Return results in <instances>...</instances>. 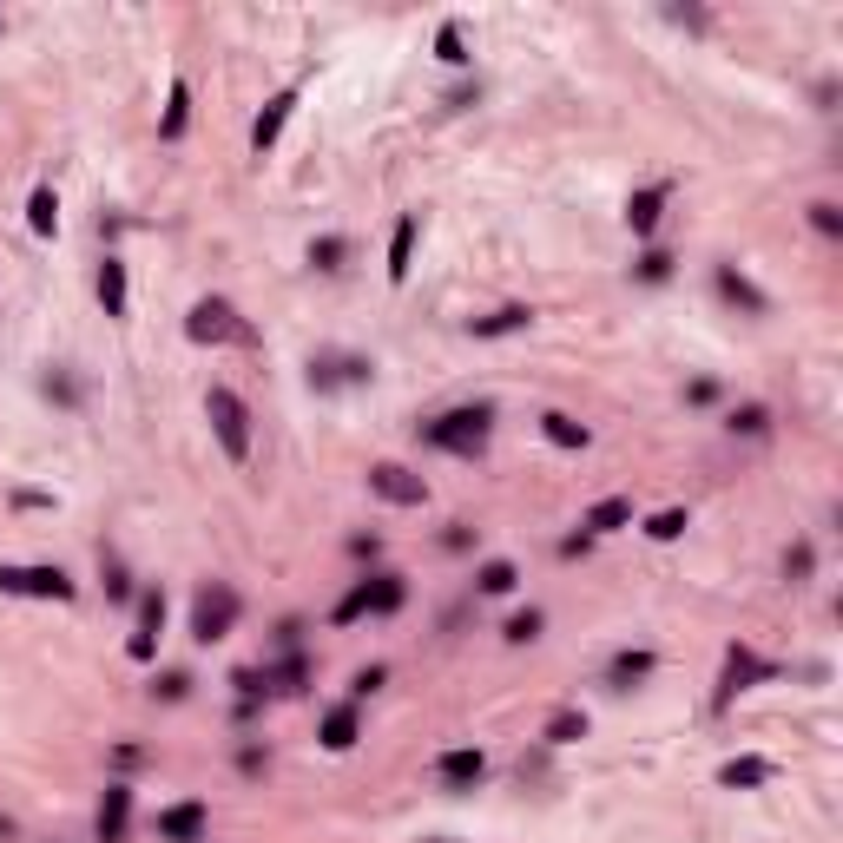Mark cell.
<instances>
[{"label":"cell","mask_w":843,"mask_h":843,"mask_svg":"<svg viewBox=\"0 0 843 843\" xmlns=\"http://www.w3.org/2000/svg\"><path fill=\"white\" fill-rule=\"evenodd\" d=\"M159 633H165V593L152 587V593H139V633L126 639V653L152 659V653H159Z\"/></svg>","instance_id":"ba28073f"},{"label":"cell","mask_w":843,"mask_h":843,"mask_svg":"<svg viewBox=\"0 0 843 843\" xmlns=\"http://www.w3.org/2000/svg\"><path fill=\"white\" fill-rule=\"evenodd\" d=\"M376 369L363 363V356H317L310 363V389H343V382H369Z\"/></svg>","instance_id":"7c38bea8"},{"label":"cell","mask_w":843,"mask_h":843,"mask_svg":"<svg viewBox=\"0 0 843 843\" xmlns=\"http://www.w3.org/2000/svg\"><path fill=\"white\" fill-rule=\"evenodd\" d=\"M501 633H508L514 646H527V639H541V613H534V606H527V613H514V620L501 626Z\"/></svg>","instance_id":"836d02e7"},{"label":"cell","mask_w":843,"mask_h":843,"mask_svg":"<svg viewBox=\"0 0 843 843\" xmlns=\"http://www.w3.org/2000/svg\"><path fill=\"white\" fill-rule=\"evenodd\" d=\"M363 600H369V613H396V606H402V573H376V580H363Z\"/></svg>","instance_id":"d4e9b609"},{"label":"cell","mask_w":843,"mask_h":843,"mask_svg":"<svg viewBox=\"0 0 843 843\" xmlns=\"http://www.w3.org/2000/svg\"><path fill=\"white\" fill-rule=\"evenodd\" d=\"M369 488H376L389 508H422V501H429V481L409 475V468H396V462H376V468H369Z\"/></svg>","instance_id":"5b68a950"},{"label":"cell","mask_w":843,"mask_h":843,"mask_svg":"<svg viewBox=\"0 0 843 843\" xmlns=\"http://www.w3.org/2000/svg\"><path fill=\"white\" fill-rule=\"evenodd\" d=\"M343 257H350V238H317L310 244V264H317V271H343Z\"/></svg>","instance_id":"4dcf8cb0"},{"label":"cell","mask_w":843,"mask_h":843,"mask_svg":"<svg viewBox=\"0 0 843 843\" xmlns=\"http://www.w3.org/2000/svg\"><path fill=\"white\" fill-rule=\"evenodd\" d=\"M382 679H389V672H382V666H363V672H356V679H350V705H356V699H369V692H376Z\"/></svg>","instance_id":"74e56055"},{"label":"cell","mask_w":843,"mask_h":843,"mask_svg":"<svg viewBox=\"0 0 843 843\" xmlns=\"http://www.w3.org/2000/svg\"><path fill=\"white\" fill-rule=\"evenodd\" d=\"M47 396H60V402H80V389H73L66 376H47Z\"/></svg>","instance_id":"7bdbcfd3"},{"label":"cell","mask_w":843,"mask_h":843,"mask_svg":"<svg viewBox=\"0 0 843 843\" xmlns=\"http://www.w3.org/2000/svg\"><path fill=\"white\" fill-rule=\"evenodd\" d=\"M27 231H33V238H53V231H60V198H53V185H33V198H27Z\"/></svg>","instance_id":"d6986e66"},{"label":"cell","mask_w":843,"mask_h":843,"mask_svg":"<svg viewBox=\"0 0 843 843\" xmlns=\"http://www.w3.org/2000/svg\"><path fill=\"white\" fill-rule=\"evenodd\" d=\"M99 303H106V317H126V264L119 257L99 264Z\"/></svg>","instance_id":"44dd1931"},{"label":"cell","mask_w":843,"mask_h":843,"mask_svg":"<svg viewBox=\"0 0 843 843\" xmlns=\"http://www.w3.org/2000/svg\"><path fill=\"white\" fill-rule=\"evenodd\" d=\"M488 422H494L488 402H475V409H448V415H435V422H422V442L448 448V455H481V448H488Z\"/></svg>","instance_id":"6da1fadb"},{"label":"cell","mask_w":843,"mask_h":843,"mask_svg":"<svg viewBox=\"0 0 843 843\" xmlns=\"http://www.w3.org/2000/svg\"><path fill=\"white\" fill-rule=\"evenodd\" d=\"M409 257H415V211H402L396 231H389V284L409 277Z\"/></svg>","instance_id":"ac0fdd59"},{"label":"cell","mask_w":843,"mask_h":843,"mask_svg":"<svg viewBox=\"0 0 843 843\" xmlns=\"http://www.w3.org/2000/svg\"><path fill=\"white\" fill-rule=\"evenodd\" d=\"M488 778V758H481V745H455L435 758V784L442 791H475V784Z\"/></svg>","instance_id":"8992f818"},{"label":"cell","mask_w":843,"mask_h":843,"mask_svg":"<svg viewBox=\"0 0 843 843\" xmlns=\"http://www.w3.org/2000/svg\"><path fill=\"white\" fill-rule=\"evenodd\" d=\"M666 198H672V185H646V191H633V198H626V224H633V238H653V231H659V211H666Z\"/></svg>","instance_id":"4fadbf2b"},{"label":"cell","mask_w":843,"mask_h":843,"mask_svg":"<svg viewBox=\"0 0 843 843\" xmlns=\"http://www.w3.org/2000/svg\"><path fill=\"white\" fill-rule=\"evenodd\" d=\"M685 527H692V521H685V508H659L653 521H646V534H653V541H679Z\"/></svg>","instance_id":"1f68e13d"},{"label":"cell","mask_w":843,"mask_h":843,"mask_svg":"<svg viewBox=\"0 0 843 843\" xmlns=\"http://www.w3.org/2000/svg\"><path fill=\"white\" fill-rule=\"evenodd\" d=\"M771 778H778V764H771V758H732L725 771H718L725 791H751V784H771Z\"/></svg>","instance_id":"e0dca14e"},{"label":"cell","mask_w":843,"mask_h":843,"mask_svg":"<svg viewBox=\"0 0 843 843\" xmlns=\"http://www.w3.org/2000/svg\"><path fill=\"white\" fill-rule=\"evenodd\" d=\"M573 738H587V712H573V705H567V712L547 718V745H573Z\"/></svg>","instance_id":"f1b7e54d"},{"label":"cell","mask_w":843,"mask_h":843,"mask_svg":"<svg viewBox=\"0 0 843 843\" xmlns=\"http://www.w3.org/2000/svg\"><path fill=\"white\" fill-rule=\"evenodd\" d=\"M323 745H330V751H350L356 745V705H336V712L323 718Z\"/></svg>","instance_id":"4316f807"},{"label":"cell","mask_w":843,"mask_h":843,"mask_svg":"<svg viewBox=\"0 0 843 843\" xmlns=\"http://www.w3.org/2000/svg\"><path fill=\"white\" fill-rule=\"evenodd\" d=\"M718 290H725V297H732L738 310H751V317H764V310H771V297H764V290L751 284V277L738 271V264H718Z\"/></svg>","instance_id":"5bb4252c"},{"label":"cell","mask_w":843,"mask_h":843,"mask_svg":"<svg viewBox=\"0 0 843 843\" xmlns=\"http://www.w3.org/2000/svg\"><path fill=\"white\" fill-rule=\"evenodd\" d=\"M633 521V501L626 494H606V501H593L587 514H580V534H613V527Z\"/></svg>","instance_id":"9a60e30c"},{"label":"cell","mask_w":843,"mask_h":843,"mask_svg":"<svg viewBox=\"0 0 843 843\" xmlns=\"http://www.w3.org/2000/svg\"><path fill=\"white\" fill-rule=\"evenodd\" d=\"M811 224H817V231H824V238H837V231H843V211L817 198V205H811Z\"/></svg>","instance_id":"8d00e7d4"},{"label":"cell","mask_w":843,"mask_h":843,"mask_svg":"<svg viewBox=\"0 0 843 843\" xmlns=\"http://www.w3.org/2000/svg\"><path fill=\"white\" fill-rule=\"evenodd\" d=\"M205 415H211V429H218V442H224V455L231 462H244L251 455V409H244L224 382H211V396H205Z\"/></svg>","instance_id":"3957f363"},{"label":"cell","mask_w":843,"mask_h":843,"mask_svg":"<svg viewBox=\"0 0 843 843\" xmlns=\"http://www.w3.org/2000/svg\"><path fill=\"white\" fill-rule=\"evenodd\" d=\"M20 593H33V600H73V580L60 567H20Z\"/></svg>","instance_id":"2e32d148"},{"label":"cell","mask_w":843,"mask_h":843,"mask_svg":"<svg viewBox=\"0 0 843 843\" xmlns=\"http://www.w3.org/2000/svg\"><path fill=\"white\" fill-rule=\"evenodd\" d=\"M514 580H521V573H514V560H488V567L475 573L481 593H514Z\"/></svg>","instance_id":"f546056e"},{"label":"cell","mask_w":843,"mask_h":843,"mask_svg":"<svg viewBox=\"0 0 843 843\" xmlns=\"http://www.w3.org/2000/svg\"><path fill=\"white\" fill-rule=\"evenodd\" d=\"M126 824H132V784H106V797H99V843H126Z\"/></svg>","instance_id":"30bf717a"},{"label":"cell","mask_w":843,"mask_h":843,"mask_svg":"<svg viewBox=\"0 0 843 843\" xmlns=\"http://www.w3.org/2000/svg\"><path fill=\"white\" fill-rule=\"evenodd\" d=\"M764 429H771V409H758V402L732 409V435H764Z\"/></svg>","instance_id":"d6a6232c"},{"label":"cell","mask_w":843,"mask_h":843,"mask_svg":"<svg viewBox=\"0 0 843 843\" xmlns=\"http://www.w3.org/2000/svg\"><path fill=\"white\" fill-rule=\"evenodd\" d=\"M231 626H238V587H224V580L198 587V600H191V639H198V646H218Z\"/></svg>","instance_id":"7a4b0ae2"},{"label":"cell","mask_w":843,"mask_h":843,"mask_svg":"<svg viewBox=\"0 0 843 843\" xmlns=\"http://www.w3.org/2000/svg\"><path fill=\"white\" fill-rule=\"evenodd\" d=\"M764 679H778V666L758 659L751 646H732V653H725V692H718V705H732L738 692H751V685H764Z\"/></svg>","instance_id":"52a82bcc"},{"label":"cell","mask_w":843,"mask_h":843,"mask_svg":"<svg viewBox=\"0 0 843 843\" xmlns=\"http://www.w3.org/2000/svg\"><path fill=\"white\" fill-rule=\"evenodd\" d=\"M435 60H442V66H468V40H462V20H442V27H435Z\"/></svg>","instance_id":"484cf974"},{"label":"cell","mask_w":843,"mask_h":843,"mask_svg":"<svg viewBox=\"0 0 843 843\" xmlns=\"http://www.w3.org/2000/svg\"><path fill=\"white\" fill-rule=\"evenodd\" d=\"M646 672H653V653H646V646H639V653H613V666H606V685H613V692H626V685H639Z\"/></svg>","instance_id":"7402d4cb"},{"label":"cell","mask_w":843,"mask_h":843,"mask_svg":"<svg viewBox=\"0 0 843 843\" xmlns=\"http://www.w3.org/2000/svg\"><path fill=\"white\" fill-rule=\"evenodd\" d=\"M363 613H369L363 587H350V593H343V600H336V613H330V620H336V626H350V620H363Z\"/></svg>","instance_id":"e575fe53"},{"label":"cell","mask_w":843,"mask_h":843,"mask_svg":"<svg viewBox=\"0 0 843 843\" xmlns=\"http://www.w3.org/2000/svg\"><path fill=\"white\" fill-rule=\"evenodd\" d=\"M185 336L191 343H224V336H244V323H238V310H231L224 297H205V303H191Z\"/></svg>","instance_id":"277c9868"},{"label":"cell","mask_w":843,"mask_h":843,"mask_svg":"<svg viewBox=\"0 0 843 843\" xmlns=\"http://www.w3.org/2000/svg\"><path fill=\"white\" fill-rule=\"evenodd\" d=\"M784 573H791V580H804V573H811V547H804V541L784 554Z\"/></svg>","instance_id":"ab89813d"},{"label":"cell","mask_w":843,"mask_h":843,"mask_svg":"<svg viewBox=\"0 0 843 843\" xmlns=\"http://www.w3.org/2000/svg\"><path fill=\"white\" fill-rule=\"evenodd\" d=\"M290 112H297V86H284V93H277L271 106L257 112V126H251V152H257V159H264V152L277 145V132H284V119H290Z\"/></svg>","instance_id":"8fae6325"},{"label":"cell","mask_w":843,"mask_h":843,"mask_svg":"<svg viewBox=\"0 0 843 843\" xmlns=\"http://www.w3.org/2000/svg\"><path fill=\"white\" fill-rule=\"evenodd\" d=\"M639 277H646V284H666V277H672V251H646V257H639Z\"/></svg>","instance_id":"d590c367"},{"label":"cell","mask_w":843,"mask_h":843,"mask_svg":"<svg viewBox=\"0 0 843 843\" xmlns=\"http://www.w3.org/2000/svg\"><path fill=\"white\" fill-rule=\"evenodd\" d=\"M112 764H119V771H132V764H145V751H139V745H112Z\"/></svg>","instance_id":"60d3db41"},{"label":"cell","mask_w":843,"mask_h":843,"mask_svg":"<svg viewBox=\"0 0 843 843\" xmlns=\"http://www.w3.org/2000/svg\"><path fill=\"white\" fill-rule=\"evenodd\" d=\"M541 429H547V442H554V448H587V442H593L587 422H573L567 409H547V415H541Z\"/></svg>","instance_id":"ffe728a7"},{"label":"cell","mask_w":843,"mask_h":843,"mask_svg":"<svg viewBox=\"0 0 843 843\" xmlns=\"http://www.w3.org/2000/svg\"><path fill=\"white\" fill-rule=\"evenodd\" d=\"M14 837H20V824H14L7 811H0V843H14Z\"/></svg>","instance_id":"ee69618b"},{"label":"cell","mask_w":843,"mask_h":843,"mask_svg":"<svg viewBox=\"0 0 843 843\" xmlns=\"http://www.w3.org/2000/svg\"><path fill=\"white\" fill-rule=\"evenodd\" d=\"M106 593H112V600H126V593H132V580H126L119 567H106Z\"/></svg>","instance_id":"b9f144b4"},{"label":"cell","mask_w":843,"mask_h":843,"mask_svg":"<svg viewBox=\"0 0 843 843\" xmlns=\"http://www.w3.org/2000/svg\"><path fill=\"white\" fill-rule=\"evenodd\" d=\"M185 119H191V86L172 80V93H165V119H159V139H178V132H185Z\"/></svg>","instance_id":"cb8c5ba5"},{"label":"cell","mask_w":843,"mask_h":843,"mask_svg":"<svg viewBox=\"0 0 843 843\" xmlns=\"http://www.w3.org/2000/svg\"><path fill=\"white\" fill-rule=\"evenodd\" d=\"M527 323H534L527 303H501L494 317H475V336H514V330H527Z\"/></svg>","instance_id":"603a6c76"},{"label":"cell","mask_w":843,"mask_h":843,"mask_svg":"<svg viewBox=\"0 0 843 843\" xmlns=\"http://www.w3.org/2000/svg\"><path fill=\"white\" fill-rule=\"evenodd\" d=\"M303 679H310V666H303V659H284V666H264V692H303Z\"/></svg>","instance_id":"83f0119b"},{"label":"cell","mask_w":843,"mask_h":843,"mask_svg":"<svg viewBox=\"0 0 843 843\" xmlns=\"http://www.w3.org/2000/svg\"><path fill=\"white\" fill-rule=\"evenodd\" d=\"M185 685H191V679H185V672H165V679H159V685H152V699H185Z\"/></svg>","instance_id":"f35d334b"},{"label":"cell","mask_w":843,"mask_h":843,"mask_svg":"<svg viewBox=\"0 0 843 843\" xmlns=\"http://www.w3.org/2000/svg\"><path fill=\"white\" fill-rule=\"evenodd\" d=\"M159 843H205V804L191 797V804H172V811H159Z\"/></svg>","instance_id":"9c48e42d"}]
</instances>
